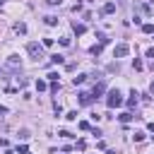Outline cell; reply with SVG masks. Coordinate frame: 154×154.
<instances>
[{
	"instance_id": "obj_1",
	"label": "cell",
	"mask_w": 154,
	"mask_h": 154,
	"mask_svg": "<svg viewBox=\"0 0 154 154\" xmlns=\"http://www.w3.org/2000/svg\"><path fill=\"white\" fill-rule=\"evenodd\" d=\"M26 53H29V55H31L36 63L46 58V55H43V46H38L36 41H29V43H26Z\"/></svg>"
},
{
	"instance_id": "obj_2",
	"label": "cell",
	"mask_w": 154,
	"mask_h": 154,
	"mask_svg": "<svg viewBox=\"0 0 154 154\" xmlns=\"http://www.w3.org/2000/svg\"><path fill=\"white\" fill-rule=\"evenodd\" d=\"M106 103H108V108H118V106H123V96H120V91H118V89H111L108 96H106Z\"/></svg>"
},
{
	"instance_id": "obj_3",
	"label": "cell",
	"mask_w": 154,
	"mask_h": 154,
	"mask_svg": "<svg viewBox=\"0 0 154 154\" xmlns=\"http://www.w3.org/2000/svg\"><path fill=\"white\" fill-rule=\"evenodd\" d=\"M130 53V48H128V43H118L116 48H113V58H125Z\"/></svg>"
},
{
	"instance_id": "obj_4",
	"label": "cell",
	"mask_w": 154,
	"mask_h": 154,
	"mask_svg": "<svg viewBox=\"0 0 154 154\" xmlns=\"http://www.w3.org/2000/svg\"><path fill=\"white\" fill-rule=\"evenodd\" d=\"M91 101H94V96L89 91H79V106H89Z\"/></svg>"
},
{
	"instance_id": "obj_5",
	"label": "cell",
	"mask_w": 154,
	"mask_h": 154,
	"mask_svg": "<svg viewBox=\"0 0 154 154\" xmlns=\"http://www.w3.org/2000/svg\"><path fill=\"white\" fill-rule=\"evenodd\" d=\"M43 24H46V26H55V24H58V17H55V14H46V17H43Z\"/></svg>"
},
{
	"instance_id": "obj_6",
	"label": "cell",
	"mask_w": 154,
	"mask_h": 154,
	"mask_svg": "<svg viewBox=\"0 0 154 154\" xmlns=\"http://www.w3.org/2000/svg\"><path fill=\"white\" fill-rule=\"evenodd\" d=\"M103 91H106V84H103V82H99V84H96V87H94V91H91V96H94V99H96V96H101V94H103Z\"/></svg>"
},
{
	"instance_id": "obj_7",
	"label": "cell",
	"mask_w": 154,
	"mask_h": 154,
	"mask_svg": "<svg viewBox=\"0 0 154 154\" xmlns=\"http://www.w3.org/2000/svg\"><path fill=\"white\" fill-rule=\"evenodd\" d=\"M7 65H10V67H19V65H22L19 55H10V58H7Z\"/></svg>"
},
{
	"instance_id": "obj_8",
	"label": "cell",
	"mask_w": 154,
	"mask_h": 154,
	"mask_svg": "<svg viewBox=\"0 0 154 154\" xmlns=\"http://www.w3.org/2000/svg\"><path fill=\"white\" fill-rule=\"evenodd\" d=\"M72 31L79 36V34H84V31H87V26H84V24H77V22H72Z\"/></svg>"
},
{
	"instance_id": "obj_9",
	"label": "cell",
	"mask_w": 154,
	"mask_h": 154,
	"mask_svg": "<svg viewBox=\"0 0 154 154\" xmlns=\"http://www.w3.org/2000/svg\"><path fill=\"white\" fill-rule=\"evenodd\" d=\"M137 96H140V94L132 89V94H130V99H128V106H130V108H135V106H137Z\"/></svg>"
},
{
	"instance_id": "obj_10",
	"label": "cell",
	"mask_w": 154,
	"mask_h": 154,
	"mask_svg": "<svg viewBox=\"0 0 154 154\" xmlns=\"http://www.w3.org/2000/svg\"><path fill=\"white\" fill-rule=\"evenodd\" d=\"M14 31H17V34H26V24H24V22H17V24H14Z\"/></svg>"
},
{
	"instance_id": "obj_11",
	"label": "cell",
	"mask_w": 154,
	"mask_h": 154,
	"mask_svg": "<svg viewBox=\"0 0 154 154\" xmlns=\"http://www.w3.org/2000/svg\"><path fill=\"white\" fill-rule=\"evenodd\" d=\"M51 63H53V65H63V63H65V58L55 53V55H51Z\"/></svg>"
},
{
	"instance_id": "obj_12",
	"label": "cell",
	"mask_w": 154,
	"mask_h": 154,
	"mask_svg": "<svg viewBox=\"0 0 154 154\" xmlns=\"http://www.w3.org/2000/svg\"><path fill=\"white\" fill-rule=\"evenodd\" d=\"M103 12H106V14L116 12V2H106V5H103Z\"/></svg>"
},
{
	"instance_id": "obj_13",
	"label": "cell",
	"mask_w": 154,
	"mask_h": 154,
	"mask_svg": "<svg viewBox=\"0 0 154 154\" xmlns=\"http://www.w3.org/2000/svg\"><path fill=\"white\" fill-rule=\"evenodd\" d=\"M101 48H103V43H96V46H91V48H89V53H91V55H99V53H101Z\"/></svg>"
},
{
	"instance_id": "obj_14",
	"label": "cell",
	"mask_w": 154,
	"mask_h": 154,
	"mask_svg": "<svg viewBox=\"0 0 154 154\" xmlns=\"http://www.w3.org/2000/svg\"><path fill=\"white\" fill-rule=\"evenodd\" d=\"M118 118H120V123H130L132 120V113H120Z\"/></svg>"
},
{
	"instance_id": "obj_15",
	"label": "cell",
	"mask_w": 154,
	"mask_h": 154,
	"mask_svg": "<svg viewBox=\"0 0 154 154\" xmlns=\"http://www.w3.org/2000/svg\"><path fill=\"white\" fill-rule=\"evenodd\" d=\"M142 31L144 34H154V24H142Z\"/></svg>"
},
{
	"instance_id": "obj_16",
	"label": "cell",
	"mask_w": 154,
	"mask_h": 154,
	"mask_svg": "<svg viewBox=\"0 0 154 154\" xmlns=\"http://www.w3.org/2000/svg\"><path fill=\"white\" fill-rule=\"evenodd\" d=\"M46 5H48V7H60L63 0H46Z\"/></svg>"
},
{
	"instance_id": "obj_17",
	"label": "cell",
	"mask_w": 154,
	"mask_h": 154,
	"mask_svg": "<svg viewBox=\"0 0 154 154\" xmlns=\"http://www.w3.org/2000/svg\"><path fill=\"white\" fill-rule=\"evenodd\" d=\"M84 79H87V75H77V77H72V82H75V84H82Z\"/></svg>"
},
{
	"instance_id": "obj_18",
	"label": "cell",
	"mask_w": 154,
	"mask_h": 154,
	"mask_svg": "<svg viewBox=\"0 0 154 154\" xmlns=\"http://www.w3.org/2000/svg\"><path fill=\"white\" fill-rule=\"evenodd\" d=\"M46 87H48V84H46V82H43V79H36V89H38V91H43V89H46Z\"/></svg>"
},
{
	"instance_id": "obj_19",
	"label": "cell",
	"mask_w": 154,
	"mask_h": 154,
	"mask_svg": "<svg viewBox=\"0 0 154 154\" xmlns=\"http://www.w3.org/2000/svg\"><path fill=\"white\" fill-rule=\"evenodd\" d=\"M132 67H135V70H142V60L135 58V60H132Z\"/></svg>"
},
{
	"instance_id": "obj_20",
	"label": "cell",
	"mask_w": 154,
	"mask_h": 154,
	"mask_svg": "<svg viewBox=\"0 0 154 154\" xmlns=\"http://www.w3.org/2000/svg\"><path fill=\"white\" fill-rule=\"evenodd\" d=\"M65 118H67V120H77V111H70Z\"/></svg>"
},
{
	"instance_id": "obj_21",
	"label": "cell",
	"mask_w": 154,
	"mask_h": 154,
	"mask_svg": "<svg viewBox=\"0 0 154 154\" xmlns=\"http://www.w3.org/2000/svg\"><path fill=\"white\" fill-rule=\"evenodd\" d=\"M135 142H144V132H135Z\"/></svg>"
},
{
	"instance_id": "obj_22",
	"label": "cell",
	"mask_w": 154,
	"mask_h": 154,
	"mask_svg": "<svg viewBox=\"0 0 154 154\" xmlns=\"http://www.w3.org/2000/svg\"><path fill=\"white\" fill-rule=\"evenodd\" d=\"M48 79L51 82H58V72H48Z\"/></svg>"
},
{
	"instance_id": "obj_23",
	"label": "cell",
	"mask_w": 154,
	"mask_h": 154,
	"mask_svg": "<svg viewBox=\"0 0 154 154\" xmlns=\"http://www.w3.org/2000/svg\"><path fill=\"white\" fill-rule=\"evenodd\" d=\"M48 89H51V91H53V94H55V91H58V89H60V84H58V82H53V84H51V87H48Z\"/></svg>"
},
{
	"instance_id": "obj_24",
	"label": "cell",
	"mask_w": 154,
	"mask_h": 154,
	"mask_svg": "<svg viewBox=\"0 0 154 154\" xmlns=\"http://www.w3.org/2000/svg\"><path fill=\"white\" fill-rule=\"evenodd\" d=\"M79 130H89V123L87 120H79Z\"/></svg>"
},
{
	"instance_id": "obj_25",
	"label": "cell",
	"mask_w": 154,
	"mask_h": 154,
	"mask_svg": "<svg viewBox=\"0 0 154 154\" xmlns=\"http://www.w3.org/2000/svg\"><path fill=\"white\" fill-rule=\"evenodd\" d=\"M147 58H152V60H154V48H149V51H147Z\"/></svg>"
},
{
	"instance_id": "obj_26",
	"label": "cell",
	"mask_w": 154,
	"mask_h": 154,
	"mask_svg": "<svg viewBox=\"0 0 154 154\" xmlns=\"http://www.w3.org/2000/svg\"><path fill=\"white\" fill-rule=\"evenodd\" d=\"M147 130H149V132H154V123H149V125H147Z\"/></svg>"
},
{
	"instance_id": "obj_27",
	"label": "cell",
	"mask_w": 154,
	"mask_h": 154,
	"mask_svg": "<svg viewBox=\"0 0 154 154\" xmlns=\"http://www.w3.org/2000/svg\"><path fill=\"white\" fill-rule=\"evenodd\" d=\"M0 113H7V108H5V106H0Z\"/></svg>"
},
{
	"instance_id": "obj_28",
	"label": "cell",
	"mask_w": 154,
	"mask_h": 154,
	"mask_svg": "<svg viewBox=\"0 0 154 154\" xmlns=\"http://www.w3.org/2000/svg\"><path fill=\"white\" fill-rule=\"evenodd\" d=\"M149 89H152V91H154V82H152V87H149Z\"/></svg>"
},
{
	"instance_id": "obj_29",
	"label": "cell",
	"mask_w": 154,
	"mask_h": 154,
	"mask_svg": "<svg viewBox=\"0 0 154 154\" xmlns=\"http://www.w3.org/2000/svg\"><path fill=\"white\" fill-rule=\"evenodd\" d=\"M0 2H2V0H0Z\"/></svg>"
}]
</instances>
